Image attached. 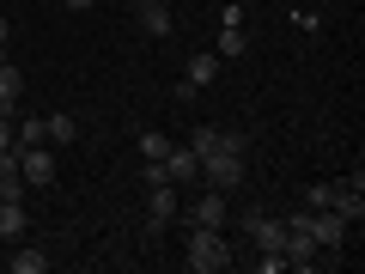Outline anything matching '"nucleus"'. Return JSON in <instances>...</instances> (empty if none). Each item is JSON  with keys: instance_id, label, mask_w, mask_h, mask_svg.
<instances>
[{"instance_id": "1", "label": "nucleus", "mask_w": 365, "mask_h": 274, "mask_svg": "<svg viewBox=\"0 0 365 274\" xmlns=\"http://www.w3.org/2000/svg\"><path fill=\"white\" fill-rule=\"evenodd\" d=\"M182 268H189V274H220V268H232V244H225V232L189 225V256H182Z\"/></svg>"}, {"instance_id": "2", "label": "nucleus", "mask_w": 365, "mask_h": 274, "mask_svg": "<svg viewBox=\"0 0 365 274\" xmlns=\"http://www.w3.org/2000/svg\"><path fill=\"white\" fill-rule=\"evenodd\" d=\"M299 213H304V232H311L317 250H323V262L347 256V220H341L335 208H299Z\"/></svg>"}, {"instance_id": "3", "label": "nucleus", "mask_w": 365, "mask_h": 274, "mask_svg": "<svg viewBox=\"0 0 365 274\" xmlns=\"http://www.w3.org/2000/svg\"><path fill=\"white\" fill-rule=\"evenodd\" d=\"M177 213H182L177 183H146V225H153V238H165L170 225H177Z\"/></svg>"}, {"instance_id": "4", "label": "nucleus", "mask_w": 365, "mask_h": 274, "mask_svg": "<svg viewBox=\"0 0 365 274\" xmlns=\"http://www.w3.org/2000/svg\"><path fill=\"white\" fill-rule=\"evenodd\" d=\"M182 220H189V225H207V232H225V220H232V196L201 183V196L182 208Z\"/></svg>"}, {"instance_id": "5", "label": "nucleus", "mask_w": 365, "mask_h": 274, "mask_svg": "<svg viewBox=\"0 0 365 274\" xmlns=\"http://www.w3.org/2000/svg\"><path fill=\"white\" fill-rule=\"evenodd\" d=\"M55 158H61V153H55L49 141H43V146H19V171H25V189H49L55 171H61Z\"/></svg>"}, {"instance_id": "6", "label": "nucleus", "mask_w": 365, "mask_h": 274, "mask_svg": "<svg viewBox=\"0 0 365 274\" xmlns=\"http://www.w3.org/2000/svg\"><path fill=\"white\" fill-rule=\"evenodd\" d=\"M201 183L232 196L237 183H244V158H237V153H201Z\"/></svg>"}, {"instance_id": "7", "label": "nucleus", "mask_w": 365, "mask_h": 274, "mask_svg": "<svg viewBox=\"0 0 365 274\" xmlns=\"http://www.w3.org/2000/svg\"><path fill=\"white\" fill-rule=\"evenodd\" d=\"M165 177L170 183H177V189H195V183H201V158H195V146H189V141H170V153H165Z\"/></svg>"}, {"instance_id": "8", "label": "nucleus", "mask_w": 365, "mask_h": 274, "mask_svg": "<svg viewBox=\"0 0 365 274\" xmlns=\"http://www.w3.org/2000/svg\"><path fill=\"white\" fill-rule=\"evenodd\" d=\"M134 25H140L146 37L165 43L170 31H177V19H170V0H134Z\"/></svg>"}, {"instance_id": "9", "label": "nucleus", "mask_w": 365, "mask_h": 274, "mask_svg": "<svg viewBox=\"0 0 365 274\" xmlns=\"http://www.w3.org/2000/svg\"><path fill=\"white\" fill-rule=\"evenodd\" d=\"M244 232H250V244H256V256H268V250L287 244V220H262V213H244Z\"/></svg>"}, {"instance_id": "10", "label": "nucleus", "mask_w": 365, "mask_h": 274, "mask_svg": "<svg viewBox=\"0 0 365 274\" xmlns=\"http://www.w3.org/2000/svg\"><path fill=\"white\" fill-rule=\"evenodd\" d=\"M0 268H13V274H49V250H43V244H31V238H19V244H13V256L0 262Z\"/></svg>"}, {"instance_id": "11", "label": "nucleus", "mask_w": 365, "mask_h": 274, "mask_svg": "<svg viewBox=\"0 0 365 274\" xmlns=\"http://www.w3.org/2000/svg\"><path fill=\"white\" fill-rule=\"evenodd\" d=\"M0 201H25V171H19V146L0 153Z\"/></svg>"}, {"instance_id": "12", "label": "nucleus", "mask_w": 365, "mask_h": 274, "mask_svg": "<svg viewBox=\"0 0 365 274\" xmlns=\"http://www.w3.org/2000/svg\"><path fill=\"white\" fill-rule=\"evenodd\" d=\"M25 232H31V213H25V201H0V244H19Z\"/></svg>"}, {"instance_id": "13", "label": "nucleus", "mask_w": 365, "mask_h": 274, "mask_svg": "<svg viewBox=\"0 0 365 274\" xmlns=\"http://www.w3.org/2000/svg\"><path fill=\"white\" fill-rule=\"evenodd\" d=\"M19 98H25V73H19L13 61H0V110L13 116V110H19Z\"/></svg>"}, {"instance_id": "14", "label": "nucleus", "mask_w": 365, "mask_h": 274, "mask_svg": "<svg viewBox=\"0 0 365 274\" xmlns=\"http://www.w3.org/2000/svg\"><path fill=\"white\" fill-rule=\"evenodd\" d=\"M43 134H49V146H73L79 141V122L67 116V110H55V116H43Z\"/></svg>"}, {"instance_id": "15", "label": "nucleus", "mask_w": 365, "mask_h": 274, "mask_svg": "<svg viewBox=\"0 0 365 274\" xmlns=\"http://www.w3.org/2000/svg\"><path fill=\"white\" fill-rule=\"evenodd\" d=\"M220 61H237V55H250V31L244 25H220Z\"/></svg>"}, {"instance_id": "16", "label": "nucleus", "mask_w": 365, "mask_h": 274, "mask_svg": "<svg viewBox=\"0 0 365 274\" xmlns=\"http://www.w3.org/2000/svg\"><path fill=\"white\" fill-rule=\"evenodd\" d=\"M43 116H13V146H43Z\"/></svg>"}, {"instance_id": "17", "label": "nucleus", "mask_w": 365, "mask_h": 274, "mask_svg": "<svg viewBox=\"0 0 365 274\" xmlns=\"http://www.w3.org/2000/svg\"><path fill=\"white\" fill-rule=\"evenodd\" d=\"M189 86H213V79H220V55H189Z\"/></svg>"}, {"instance_id": "18", "label": "nucleus", "mask_w": 365, "mask_h": 274, "mask_svg": "<svg viewBox=\"0 0 365 274\" xmlns=\"http://www.w3.org/2000/svg\"><path fill=\"white\" fill-rule=\"evenodd\" d=\"M134 146H140L146 158H165V153H170V134H158V128H140V134H134Z\"/></svg>"}, {"instance_id": "19", "label": "nucleus", "mask_w": 365, "mask_h": 274, "mask_svg": "<svg viewBox=\"0 0 365 274\" xmlns=\"http://www.w3.org/2000/svg\"><path fill=\"white\" fill-rule=\"evenodd\" d=\"M335 189H341V183H311V189H304V208H329Z\"/></svg>"}, {"instance_id": "20", "label": "nucleus", "mask_w": 365, "mask_h": 274, "mask_svg": "<svg viewBox=\"0 0 365 274\" xmlns=\"http://www.w3.org/2000/svg\"><path fill=\"white\" fill-rule=\"evenodd\" d=\"M244 19H250V6H244V0H232V6H220V25H244Z\"/></svg>"}, {"instance_id": "21", "label": "nucleus", "mask_w": 365, "mask_h": 274, "mask_svg": "<svg viewBox=\"0 0 365 274\" xmlns=\"http://www.w3.org/2000/svg\"><path fill=\"white\" fill-rule=\"evenodd\" d=\"M170 98H177V104H195V98H201V86H189V79H177V86H170Z\"/></svg>"}, {"instance_id": "22", "label": "nucleus", "mask_w": 365, "mask_h": 274, "mask_svg": "<svg viewBox=\"0 0 365 274\" xmlns=\"http://www.w3.org/2000/svg\"><path fill=\"white\" fill-rule=\"evenodd\" d=\"M6 43H13V19L0 13V61H13V49H6Z\"/></svg>"}, {"instance_id": "23", "label": "nucleus", "mask_w": 365, "mask_h": 274, "mask_svg": "<svg viewBox=\"0 0 365 274\" xmlns=\"http://www.w3.org/2000/svg\"><path fill=\"white\" fill-rule=\"evenodd\" d=\"M6 146H13V116L0 110V153H6Z\"/></svg>"}, {"instance_id": "24", "label": "nucleus", "mask_w": 365, "mask_h": 274, "mask_svg": "<svg viewBox=\"0 0 365 274\" xmlns=\"http://www.w3.org/2000/svg\"><path fill=\"white\" fill-rule=\"evenodd\" d=\"M67 13H91V6H104V0H61Z\"/></svg>"}, {"instance_id": "25", "label": "nucleus", "mask_w": 365, "mask_h": 274, "mask_svg": "<svg viewBox=\"0 0 365 274\" xmlns=\"http://www.w3.org/2000/svg\"><path fill=\"white\" fill-rule=\"evenodd\" d=\"M0 262H6V244H0Z\"/></svg>"}]
</instances>
